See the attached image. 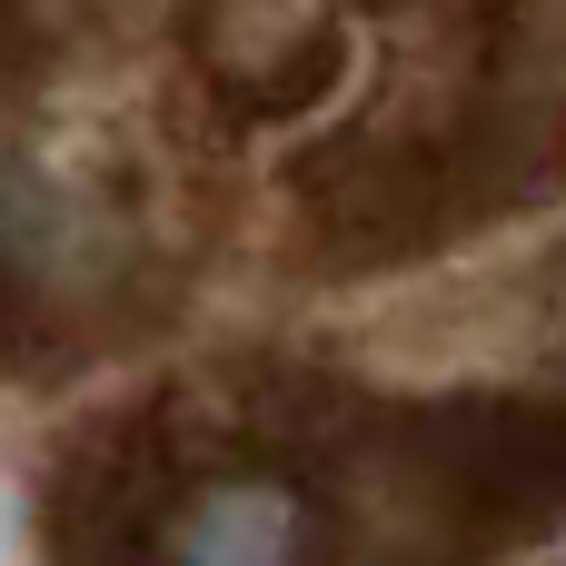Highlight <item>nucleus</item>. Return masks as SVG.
Listing matches in <instances>:
<instances>
[{"mask_svg":"<svg viewBox=\"0 0 566 566\" xmlns=\"http://www.w3.org/2000/svg\"><path fill=\"white\" fill-rule=\"evenodd\" d=\"M566 537V249L368 338L239 348L99 408L40 566H488Z\"/></svg>","mask_w":566,"mask_h":566,"instance_id":"1","label":"nucleus"},{"mask_svg":"<svg viewBox=\"0 0 566 566\" xmlns=\"http://www.w3.org/2000/svg\"><path fill=\"white\" fill-rule=\"evenodd\" d=\"M149 169L199 259L219 229L298 279L448 259L566 199V0H179Z\"/></svg>","mask_w":566,"mask_h":566,"instance_id":"2","label":"nucleus"},{"mask_svg":"<svg viewBox=\"0 0 566 566\" xmlns=\"http://www.w3.org/2000/svg\"><path fill=\"white\" fill-rule=\"evenodd\" d=\"M199 289V239L119 129L0 139V388L149 348Z\"/></svg>","mask_w":566,"mask_h":566,"instance_id":"3","label":"nucleus"},{"mask_svg":"<svg viewBox=\"0 0 566 566\" xmlns=\"http://www.w3.org/2000/svg\"><path fill=\"white\" fill-rule=\"evenodd\" d=\"M109 20H119V0H0V99L60 80Z\"/></svg>","mask_w":566,"mask_h":566,"instance_id":"4","label":"nucleus"}]
</instances>
